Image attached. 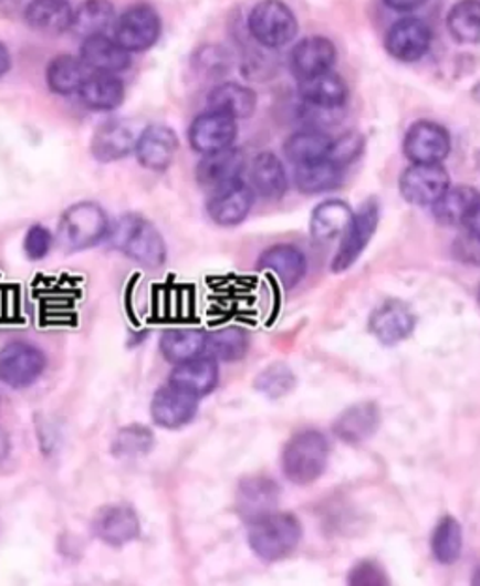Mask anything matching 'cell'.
Returning <instances> with one entry per match:
<instances>
[{
	"instance_id": "f546056e",
	"label": "cell",
	"mask_w": 480,
	"mask_h": 586,
	"mask_svg": "<svg viewBox=\"0 0 480 586\" xmlns=\"http://www.w3.org/2000/svg\"><path fill=\"white\" fill-rule=\"evenodd\" d=\"M379 409L374 404L353 405L334 421V433L347 444H358L368 440L379 428Z\"/></svg>"
},
{
	"instance_id": "74e56055",
	"label": "cell",
	"mask_w": 480,
	"mask_h": 586,
	"mask_svg": "<svg viewBox=\"0 0 480 586\" xmlns=\"http://www.w3.org/2000/svg\"><path fill=\"white\" fill-rule=\"evenodd\" d=\"M479 196V191L469 186L449 188L438 201L431 205V210L441 226H463L469 210L473 208Z\"/></svg>"
},
{
	"instance_id": "bcb514c9",
	"label": "cell",
	"mask_w": 480,
	"mask_h": 586,
	"mask_svg": "<svg viewBox=\"0 0 480 586\" xmlns=\"http://www.w3.org/2000/svg\"><path fill=\"white\" fill-rule=\"evenodd\" d=\"M196 66L205 74H222L223 70H228V53L222 48L209 45L199 51Z\"/></svg>"
},
{
	"instance_id": "db71d44e",
	"label": "cell",
	"mask_w": 480,
	"mask_h": 586,
	"mask_svg": "<svg viewBox=\"0 0 480 586\" xmlns=\"http://www.w3.org/2000/svg\"><path fill=\"white\" fill-rule=\"evenodd\" d=\"M479 302H480V289H479Z\"/></svg>"
},
{
	"instance_id": "9a60e30c",
	"label": "cell",
	"mask_w": 480,
	"mask_h": 586,
	"mask_svg": "<svg viewBox=\"0 0 480 586\" xmlns=\"http://www.w3.org/2000/svg\"><path fill=\"white\" fill-rule=\"evenodd\" d=\"M179 150V137L169 126L153 124L137 137L136 153L139 164L148 171H166Z\"/></svg>"
},
{
	"instance_id": "f907efd6",
	"label": "cell",
	"mask_w": 480,
	"mask_h": 586,
	"mask_svg": "<svg viewBox=\"0 0 480 586\" xmlns=\"http://www.w3.org/2000/svg\"><path fill=\"white\" fill-rule=\"evenodd\" d=\"M10 448H12V444H10V435H8L4 429L0 428V463L8 458Z\"/></svg>"
},
{
	"instance_id": "8fae6325",
	"label": "cell",
	"mask_w": 480,
	"mask_h": 586,
	"mask_svg": "<svg viewBox=\"0 0 480 586\" xmlns=\"http://www.w3.org/2000/svg\"><path fill=\"white\" fill-rule=\"evenodd\" d=\"M449 153V129L441 124L419 121L407 129L404 154L411 164H441Z\"/></svg>"
},
{
	"instance_id": "4fadbf2b",
	"label": "cell",
	"mask_w": 480,
	"mask_h": 586,
	"mask_svg": "<svg viewBox=\"0 0 480 586\" xmlns=\"http://www.w3.org/2000/svg\"><path fill=\"white\" fill-rule=\"evenodd\" d=\"M237 135H239V128H237L234 118L216 113V111H207L191 123L188 140L196 153L205 156V154L233 147Z\"/></svg>"
},
{
	"instance_id": "f35d334b",
	"label": "cell",
	"mask_w": 480,
	"mask_h": 586,
	"mask_svg": "<svg viewBox=\"0 0 480 586\" xmlns=\"http://www.w3.org/2000/svg\"><path fill=\"white\" fill-rule=\"evenodd\" d=\"M248 353L247 332L237 326H226L207 334L205 355L216 362H237Z\"/></svg>"
},
{
	"instance_id": "7bdbcfd3",
	"label": "cell",
	"mask_w": 480,
	"mask_h": 586,
	"mask_svg": "<svg viewBox=\"0 0 480 586\" xmlns=\"http://www.w3.org/2000/svg\"><path fill=\"white\" fill-rule=\"evenodd\" d=\"M363 135L357 134V132H349L338 139H333V147H331V153L326 158L333 159L334 164H338L340 167H345L353 164L363 154Z\"/></svg>"
},
{
	"instance_id": "d590c367",
	"label": "cell",
	"mask_w": 480,
	"mask_h": 586,
	"mask_svg": "<svg viewBox=\"0 0 480 586\" xmlns=\"http://www.w3.org/2000/svg\"><path fill=\"white\" fill-rule=\"evenodd\" d=\"M205 345H207V334L196 328H173L160 339L161 355L175 366L204 356Z\"/></svg>"
},
{
	"instance_id": "816d5d0a",
	"label": "cell",
	"mask_w": 480,
	"mask_h": 586,
	"mask_svg": "<svg viewBox=\"0 0 480 586\" xmlns=\"http://www.w3.org/2000/svg\"><path fill=\"white\" fill-rule=\"evenodd\" d=\"M471 96H473L474 102H479L480 104V81L477 83V85L473 86V91H471Z\"/></svg>"
},
{
	"instance_id": "836d02e7",
	"label": "cell",
	"mask_w": 480,
	"mask_h": 586,
	"mask_svg": "<svg viewBox=\"0 0 480 586\" xmlns=\"http://www.w3.org/2000/svg\"><path fill=\"white\" fill-rule=\"evenodd\" d=\"M333 137L323 129L306 128L295 132L283 145V153L295 166L323 159L331 153Z\"/></svg>"
},
{
	"instance_id": "cb8c5ba5",
	"label": "cell",
	"mask_w": 480,
	"mask_h": 586,
	"mask_svg": "<svg viewBox=\"0 0 480 586\" xmlns=\"http://www.w3.org/2000/svg\"><path fill=\"white\" fill-rule=\"evenodd\" d=\"M288 172L276 154L261 153L253 158L250 164V188L253 193L269 201H278L288 191Z\"/></svg>"
},
{
	"instance_id": "7a4b0ae2",
	"label": "cell",
	"mask_w": 480,
	"mask_h": 586,
	"mask_svg": "<svg viewBox=\"0 0 480 586\" xmlns=\"http://www.w3.org/2000/svg\"><path fill=\"white\" fill-rule=\"evenodd\" d=\"M301 540V523L291 513L269 512L250 521L248 544L261 561H282L299 547Z\"/></svg>"
},
{
	"instance_id": "60d3db41",
	"label": "cell",
	"mask_w": 480,
	"mask_h": 586,
	"mask_svg": "<svg viewBox=\"0 0 480 586\" xmlns=\"http://www.w3.org/2000/svg\"><path fill=\"white\" fill-rule=\"evenodd\" d=\"M255 388L269 397L288 396L295 388V375L290 367L274 364L267 367L265 372L259 373Z\"/></svg>"
},
{
	"instance_id": "9c48e42d",
	"label": "cell",
	"mask_w": 480,
	"mask_h": 586,
	"mask_svg": "<svg viewBox=\"0 0 480 586\" xmlns=\"http://www.w3.org/2000/svg\"><path fill=\"white\" fill-rule=\"evenodd\" d=\"M434 42L430 25L420 18L398 19L385 34V50L400 62H419L428 55Z\"/></svg>"
},
{
	"instance_id": "d4e9b609",
	"label": "cell",
	"mask_w": 480,
	"mask_h": 586,
	"mask_svg": "<svg viewBox=\"0 0 480 586\" xmlns=\"http://www.w3.org/2000/svg\"><path fill=\"white\" fill-rule=\"evenodd\" d=\"M218 364L210 356L204 355L191 360L177 364L173 369L169 383L179 386L180 390L188 391L191 396L204 397L215 390L218 385Z\"/></svg>"
},
{
	"instance_id": "d6a6232c",
	"label": "cell",
	"mask_w": 480,
	"mask_h": 586,
	"mask_svg": "<svg viewBox=\"0 0 480 586\" xmlns=\"http://www.w3.org/2000/svg\"><path fill=\"white\" fill-rule=\"evenodd\" d=\"M115 23V7L109 0H85L74 10L70 31L75 36L86 38L105 34V31Z\"/></svg>"
},
{
	"instance_id": "681fc988",
	"label": "cell",
	"mask_w": 480,
	"mask_h": 586,
	"mask_svg": "<svg viewBox=\"0 0 480 586\" xmlns=\"http://www.w3.org/2000/svg\"><path fill=\"white\" fill-rule=\"evenodd\" d=\"M10 67H12V56L7 45L0 42V77H4L10 72Z\"/></svg>"
},
{
	"instance_id": "7402d4cb",
	"label": "cell",
	"mask_w": 480,
	"mask_h": 586,
	"mask_svg": "<svg viewBox=\"0 0 480 586\" xmlns=\"http://www.w3.org/2000/svg\"><path fill=\"white\" fill-rule=\"evenodd\" d=\"M259 270L276 275L283 287H295L309 270V261L299 248L291 244L272 245L259 257Z\"/></svg>"
},
{
	"instance_id": "e0dca14e",
	"label": "cell",
	"mask_w": 480,
	"mask_h": 586,
	"mask_svg": "<svg viewBox=\"0 0 480 586\" xmlns=\"http://www.w3.org/2000/svg\"><path fill=\"white\" fill-rule=\"evenodd\" d=\"M150 412H153V420L161 428H182L198 412V397L169 383L156 391Z\"/></svg>"
},
{
	"instance_id": "3957f363",
	"label": "cell",
	"mask_w": 480,
	"mask_h": 586,
	"mask_svg": "<svg viewBox=\"0 0 480 586\" xmlns=\"http://www.w3.org/2000/svg\"><path fill=\"white\" fill-rule=\"evenodd\" d=\"M326 461L328 440L315 429L296 433L283 448V474L296 485L315 482L325 472Z\"/></svg>"
},
{
	"instance_id": "52a82bcc",
	"label": "cell",
	"mask_w": 480,
	"mask_h": 586,
	"mask_svg": "<svg viewBox=\"0 0 480 586\" xmlns=\"http://www.w3.org/2000/svg\"><path fill=\"white\" fill-rule=\"evenodd\" d=\"M379 218H382V208L374 199L363 202V207L358 208L357 212H353L352 223L342 234V242L331 264L334 274L345 272L357 263L358 257L363 255L369 240L376 234Z\"/></svg>"
},
{
	"instance_id": "f5cc1de1",
	"label": "cell",
	"mask_w": 480,
	"mask_h": 586,
	"mask_svg": "<svg viewBox=\"0 0 480 586\" xmlns=\"http://www.w3.org/2000/svg\"><path fill=\"white\" fill-rule=\"evenodd\" d=\"M473 585L480 586V568H477V572H474L473 575Z\"/></svg>"
},
{
	"instance_id": "8992f818",
	"label": "cell",
	"mask_w": 480,
	"mask_h": 586,
	"mask_svg": "<svg viewBox=\"0 0 480 586\" xmlns=\"http://www.w3.org/2000/svg\"><path fill=\"white\" fill-rule=\"evenodd\" d=\"M113 34L118 45H123L129 55L150 50L161 36L160 13L145 2L132 4L115 21Z\"/></svg>"
},
{
	"instance_id": "2e32d148",
	"label": "cell",
	"mask_w": 480,
	"mask_h": 586,
	"mask_svg": "<svg viewBox=\"0 0 480 586\" xmlns=\"http://www.w3.org/2000/svg\"><path fill=\"white\" fill-rule=\"evenodd\" d=\"M253 199H255V193H253L252 188L242 180H237L222 190L215 191V196L207 205V212L216 226H239L250 214Z\"/></svg>"
},
{
	"instance_id": "d6986e66",
	"label": "cell",
	"mask_w": 480,
	"mask_h": 586,
	"mask_svg": "<svg viewBox=\"0 0 480 586\" xmlns=\"http://www.w3.org/2000/svg\"><path fill=\"white\" fill-rule=\"evenodd\" d=\"M93 531L104 544L121 547L139 536V520L132 507L113 504L96 513Z\"/></svg>"
},
{
	"instance_id": "ee69618b",
	"label": "cell",
	"mask_w": 480,
	"mask_h": 586,
	"mask_svg": "<svg viewBox=\"0 0 480 586\" xmlns=\"http://www.w3.org/2000/svg\"><path fill=\"white\" fill-rule=\"evenodd\" d=\"M51 245H53V237L48 227L34 226L27 231L25 253L31 257L32 261H40L48 255Z\"/></svg>"
},
{
	"instance_id": "5bb4252c",
	"label": "cell",
	"mask_w": 480,
	"mask_h": 586,
	"mask_svg": "<svg viewBox=\"0 0 480 586\" xmlns=\"http://www.w3.org/2000/svg\"><path fill=\"white\" fill-rule=\"evenodd\" d=\"M247 169V156L237 147L223 148L218 153L205 154L198 164V182L205 190L218 191L240 180Z\"/></svg>"
},
{
	"instance_id": "4dcf8cb0",
	"label": "cell",
	"mask_w": 480,
	"mask_h": 586,
	"mask_svg": "<svg viewBox=\"0 0 480 586\" xmlns=\"http://www.w3.org/2000/svg\"><path fill=\"white\" fill-rule=\"evenodd\" d=\"M342 177L344 167L334 164L333 159L323 158L296 166L295 186L306 196H317L338 188Z\"/></svg>"
},
{
	"instance_id": "c3c4849f",
	"label": "cell",
	"mask_w": 480,
	"mask_h": 586,
	"mask_svg": "<svg viewBox=\"0 0 480 586\" xmlns=\"http://www.w3.org/2000/svg\"><path fill=\"white\" fill-rule=\"evenodd\" d=\"M385 7L390 8L393 12L409 13L425 7L428 0H383Z\"/></svg>"
},
{
	"instance_id": "7dc6e473",
	"label": "cell",
	"mask_w": 480,
	"mask_h": 586,
	"mask_svg": "<svg viewBox=\"0 0 480 586\" xmlns=\"http://www.w3.org/2000/svg\"><path fill=\"white\" fill-rule=\"evenodd\" d=\"M463 227L468 229V237L480 242V196L474 201L473 208L469 210L468 218L463 221Z\"/></svg>"
},
{
	"instance_id": "4316f807",
	"label": "cell",
	"mask_w": 480,
	"mask_h": 586,
	"mask_svg": "<svg viewBox=\"0 0 480 586\" xmlns=\"http://www.w3.org/2000/svg\"><path fill=\"white\" fill-rule=\"evenodd\" d=\"M353 210L340 199H328L314 208L310 220V232L317 244H328L344 234L352 223Z\"/></svg>"
},
{
	"instance_id": "44dd1931",
	"label": "cell",
	"mask_w": 480,
	"mask_h": 586,
	"mask_svg": "<svg viewBox=\"0 0 480 586\" xmlns=\"http://www.w3.org/2000/svg\"><path fill=\"white\" fill-rule=\"evenodd\" d=\"M81 61L91 72L96 74H118L124 72L132 62L128 51L118 45L115 38L98 34L83 40Z\"/></svg>"
},
{
	"instance_id": "83f0119b",
	"label": "cell",
	"mask_w": 480,
	"mask_h": 586,
	"mask_svg": "<svg viewBox=\"0 0 480 586\" xmlns=\"http://www.w3.org/2000/svg\"><path fill=\"white\" fill-rule=\"evenodd\" d=\"M280 488L272 482L271 478L255 477L248 478L240 483L237 493V510L242 517L253 521L272 512L276 506Z\"/></svg>"
},
{
	"instance_id": "1f68e13d",
	"label": "cell",
	"mask_w": 480,
	"mask_h": 586,
	"mask_svg": "<svg viewBox=\"0 0 480 586\" xmlns=\"http://www.w3.org/2000/svg\"><path fill=\"white\" fill-rule=\"evenodd\" d=\"M81 102L94 111H113L123 104L124 85L115 74H88L81 85Z\"/></svg>"
},
{
	"instance_id": "f1b7e54d",
	"label": "cell",
	"mask_w": 480,
	"mask_h": 586,
	"mask_svg": "<svg viewBox=\"0 0 480 586\" xmlns=\"http://www.w3.org/2000/svg\"><path fill=\"white\" fill-rule=\"evenodd\" d=\"M74 8L69 0H31L25 10V21L42 34H62L70 31Z\"/></svg>"
},
{
	"instance_id": "ba28073f",
	"label": "cell",
	"mask_w": 480,
	"mask_h": 586,
	"mask_svg": "<svg viewBox=\"0 0 480 586\" xmlns=\"http://www.w3.org/2000/svg\"><path fill=\"white\" fill-rule=\"evenodd\" d=\"M45 366L48 358L31 343H10L0 350V380L10 388L34 385Z\"/></svg>"
},
{
	"instance_id": "7c38bea8",
	"label": "cell",
	"mask_w": 480,
	"mask_h": 586,
	"mask_svg": "<svg viewBox=\"0 0 480 586\" xmlns=\"http://www.w3.org/2000/svg\"><path fill=\"white\" fill-rule=\"evenodd\" d=\"M336 61L338 50L333 40L325 36L304 38L291 51V74L299 81L312 80L315 75L333 72Z\"/></svg>"
},
{
	"instance_id": "ffe728a7",
	"label": "cell",
	"mask_w": 480,
	"mask_h": 586,
	"mask_svg": "<svg viewBox=\"0 0 480 586\" xmlns=\"http://www.w3.org/2000/svg\"><path fill=\"white\" fill-rule=\"evenodd\" d=\"M137 137L139 135L128 121H109L94 132L91 153L98 161H117L136 150Z\"/></svg>"
},
{
	"instance_id": "f6af8a7d",
	"label": "cell",
	"mask_w": 480,
	"mask_h": 586,
	"mask_svg": "<svg viewBox=\"0 0 480 586\" xmlns=\"http://www.w3.org/2000/svg\"><path fill=\"white\" fill-rule=\"evenodd\" d=\"M387 577L376 562H361L349 574V585L382 586L387 585Z\"/></svg>"
},
{
	"instance_id": "30bf717a",
	"label": "cell",
	"mask_w": 480,
	"mask_h": 586,
	"mask_svg": "<svg viewBox=\"0 0 480 586\" xmlns=\"http://www.w3.org/2000/svg\"><path fill=\"white\" fill-rule=\"evenodd\" d=\"M449 188V172L441 164H411L400 177L401 197L417 207H431Z\"/></svg>"
},
{
	"instance_id": "ab89813d",
	"label": "cell",
	"mask_w": 480,
	"mask_h": 586,
	"mask_svg": "<svg viewBox=\"0 0 480 586\" xmlns=\"http://www.w3.org/2000/svg\"><path fill=\"white\" fill-rule=\"evenodd\" d=\"M462 526L455 517L439 521L431 536V553L441 564H455L462 555Z\"/></svg>"
},
{
	"instance_id": "6da1fadb",
	"label": "cell",
	"mask_w": 480,
	"mask_h": 586,
	"mask_svg": "<svg viewBox=\"0 0 480 586\" xmlns=\"http://www.w3.org/2000/svg\"><path fill=\"white\" fill-rule=\"evenodd\" d=\"M105 239L113 250L121 251L145 266L156 269L166 263V242L161 239L160 231L142 216L126 214L118 218L109 227Z\"/></svg>"
},
{
	"instance_id": "603a6c76",
	"label": "cell",
	"mask_w": 480,
	"mask_h": 586,
	"mask_svg": "<svg viewBox=\"0 0 480 586\" xmlns=\"http://www.w3.org/2000/svg\"><path fill=\"white\" fill-rule=\"evenodd\" d=\"M299 94L302 102L321 111H334L344 107L349 98V88L338 74L326 72L312 80L299 81Z\"/></svg>"
},
{
	"instance_id": "277c9868",
	"label": "cell",
	"mask_w": 480,
	"mask_h": 586,
	"mask_svg": "<svg viewBox=\"0 0 480 586\" xmlns=\"http://www.w3.org/2000/svg\"><path fill=\"white\" fill-rule=\"evenodd\" d=\"M248 32L261 48L282 50L299 34V21L283 0H259L248 15Z\"/></svg>"
},
{
	"instance_id": "e575fe53",
	"label": "cell",
	"mask_w": 480,
	"mask_h": 586,
	"mask_svg": "<svg viewBox=\"0 0 480 586\" xmlns=\"http://www.w3.org/2000/svg\"><path fill=\"white\" fill-rule=\"evenodd\" d=\"M88 67L83 64L81 59L74 55H59L50 62L45 81L51 91L61 96H70L80 92L81 85L88 77Z\"/></svg>"
},
{
	"instance_id": "5b68a950",
	"label": "cell",
	"mask_w": 480,
	"mask_h": 586,
	"mask_svg": "<svg viewBox=\"0 0 480 586\" xmlns=\"http://www.w3.org/2000/svg\"><path fill=\"white\" fill-rule=\"evenodd\" d=\"M109 223L96 202H77L70 207L59 223V239L70 251L93 248L107 237Z\"/></svg>"
},
{
	"instance_id": "8d00e7d4",
	"label": "cell",
	"mask_w": 480,
	"mask_h": 586,
	"mask_svg": "<svg viewBox=\"0 0 480 586\" xmlns=\"http://www.w3.org/2000/svg\"><path fill=\"white\" fill-rule=\"evenodd\" d=\"M447 31L466 45L480 43V0H458L447 13Z\"/></svg>"
},
{
	"instance_id": "ac0fdd59",
	"label": "cell",
	"mask_w": 480,
	"mask_h": 586,
	"mask_svg": "<svg viewBox=\"0 0 480 586\" xmlns=\"http://www.w3.org/2000/svg\"><path fill=\"white\" fill-rule=\"evenodd\" d=\"M417 318L411 310L398 300H388L369 317V332L383 345H396L411 336Z\"/></svg>"
},
{
	"instance_id": "b9f144b4",
	"label": "cell",
	"mask_w": 480,
	"mask_h": 586,
	"mask_svg": "<svg viewBox=\"0 0 480 586\" xmlns=\"http://www.w3.org/2000/svg\"><path fill=\"white\" fill-rule=\"evenodd\" d=\"M153 447V435L145 428H126L118 433L113 444V452L118 458H137L147 453Z\"/></svg>"
},
{
	"instance_id": "484cf974",
	"label": "cell",
	"mask_w": 480,
	"mask_h": 586,
	"mask_svg": "<svg viewBox=\"0 0 480 586\" xmlns=\"http://www.w3.org/2000/svg\"><path fill=\"white\" fill-rule=\"evenodd\" d=\"M207 105H209V111H216V113L231 116L234 121H240V118H250L255 113L258 94L250 86L228 81V83L216 85L209 92Z\"/></svg>"
}]
</instances>
